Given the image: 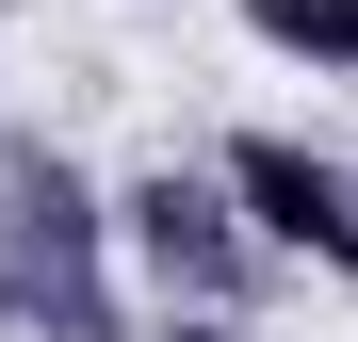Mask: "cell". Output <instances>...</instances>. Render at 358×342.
Masks as SVG:
<instances>
[{
	"mask_svg": "<svg viewBox=\"0 0 358 342\" xmlns=\"http://www.w3.org/2000/svg\"><path fill=\"white\" fill-rule=\"evenodd\" d=\"M0 326H33V342H131L114 326V180H82L33 131H0Z\"/></svg>",
	"mask_w": 358,
	"mask_h": 342,
	"instance_id": "6da1fadb",
	"label": "cell"
},
{
	"mask_svg": "<svg viewBox=\"0 0 358 342\" xmlns=\"http://www.w3.org/2000/svg\"><path fill=\"white\" fill-rule=\"evenodd\" d=\"M114 261H131L163 310H245V294H261V245H245V212H228L212 163H147V180H114Z\"/></svg>",
	"mask_w": 358,
	"mask_h": 342,
	"instance_id": "7a4b0ae2",
	"label": "cell"
},
{
	"mask_svg": "<svg viewBox=\"0 0 358 342\" xmlns=\"http://www.w3.org/2000/svg\"><path fill=\"white\" fill-rule=\"evenodd\" d=\"M228 212H245L261 261H310V277H358V163H326L310 131H228L212 147Z\"/></svg>",
	"mask_w": 358,
	"mask_h": 342,
	"instance_id": "3957f363",
	"label": "cell"
},
{
	"mask_svg": "<svg viewBox=\"0 0 358 342\" xmlns=\"http://www.w3.org/2000/svg\"><path fill=\"white\" fill-rule=\"evenodd\" d=\"M245 33L293 49L310 82H358V0H245Z\"/></svg>",
	"mask_w": 358,
	"mask_h": 342,
	"instance_id": "277c9868",
	"label": "cell"
},
{
	"mask_svg": "<svg viewBox=\"0 0 358 342\" xmlns=\"http://www.w3.org/2000/svg\"><path fill=\"white\" fill-rule=\"evenodd\" d=\"M147 342H261V326H245V310H163Z\"/></svg>",
	"mask_w": 358,
	"mask_h": 342,
	"instance_id": "5b68a950",
	"label": "cell"
}]
</instances>
